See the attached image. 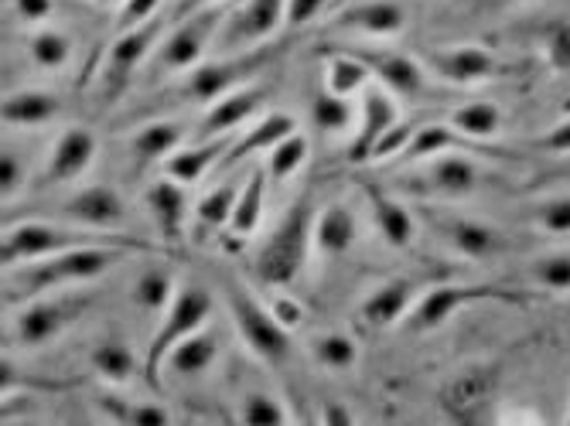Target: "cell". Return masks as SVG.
<instances>
[{
    "instance_id": "34",
    "label": "cell",
    "mask_w": 570,
    "mask_h": 426,
    "mask_svg": "<svg viewBox=\"0 0 570 426\" xmlns=\"http://www.w3.org/2000/svg\"><path fill=\"white\" fill-rule=\"evenodd\" d=\"M89 365L92 371L102 379V383H110V386H124L134 379V371H137V358L130 351L127 341L120 338H102L92 345L89 351Z\"/></svg>"
},
{
    "instance_id": "35",
    "label": "cell",
    "mask_w": 570,
    "mask_h": 426,
    "mask_svg": "<svg viewBox=\"0 0 570 426\" xmlns=\"http://www.w3.org/2000/svg\"><path fill=\"white\" fill-rule=\"evenodd\" d=\"M322 56H325V89L328 92H335V96H355V92H362V89L373 82L370 69L362 66L358 59H352L348 51L328 44V48H322Z\"/></svg>"
},
{
    "instance_id": "29",
    "label": "cell",
    "mask_w": 570,
    "mask_h": 426,
    "mask_svg": "<svg viewBox=\"0 0 570 426\" xmlns=\"http://www.w3.org/2000/svg\"><path fill=\"white\" fill-rule=\"evenodd\" d=\"M454 147H464V150H479V153H492L495 157V150H489L485 143H479V140H469V137H461L451 123L444 127V123H424V127H417V133H413V140L406 143V150L396 157V161H403V165H413V161H428V157H438V153H444V150H454Z\"/></svg>"
},
{
    "instance_id": "8",
    "label": "cell",
    "mask_w": 570,
    "mask_h": 426,
    "mask_svg": "<svg viewBox=\"0 0 570 426\" xmlns=\"http://www.w3.org/2000/svg\"><path fill=\"white\" fill-rule=\"evenodd\" d=\"M226 14H229V8H202V11L175 18V24L165 31L161 44L154 48V56H150L154 76L195 69L216 44V34H219Z\"/></svg>"
},
{
    "instance_id": "46",
    "label": "cell",
    "mask_w": 570,
    "mask_h": 426,
    "mask_svg": "<svg viewBox=\"0 0 570 426\" xmlns=\"http://www.w3.org/2000/svg\"><path fill=\"white\" fill-rule=\"evenodd\" d=\"M24 178H28L24 161L18 157L14 147L4 143V153H0V198H4V201H14L18 191L24 188Z\"/></svg>"
},
{
    "instance_id": "53",
    "label": "cell",
    "mask_w": 570,
    "mask_h": 426,
    "mask_svg": "<svg viewBox=\"0 0 570 426\" xmlns=\"http://www.w3.org/2000/svg\"><path fill=\"white\" fill-rule=\"evenodd\" d=\"M322 416H325V423H338V426H348L352 423V413L345 409V406H338V403H328L325 409H322Z\"/></svg>"
},
{
    "instance_id": "13",
    "label": "cell",
    "mask_w": 570,
    "mask_h": 426,
    "mask_svg": "<svg viewBox=\"0 0 570 426\" xmlns=\"http://www.w3.org/2000/svg\"><path fill=\"white\" fill-rule=\"evenodd\" d=\"M287 18V0H243L239 8H229L213 51L216 56H239V51L267 44Z\"/></svg>"
},
{
    "instance_id": "51",
    "label": "cell",
    "mask_w": 570,
    "mask_h": 426,
    "mask_svg": "<svg viewBox=\"0 0 570 426\" xmlns=\"http://www.w3.org/2000/svg\"><path fill=\"white\" fill-rule=\"evenodd\" d=\"M233 0H178L175 4V18L181 14H191V11H202V8H229Z\"/></svg>"
},
{
    "instance_id": "27",
    "label": "cell",
    "mask_w": 570,
    "mask_h": 426,
    "mask_svg": "<svg viewBox=\"0 0 570 426\" xmlns=\"http://www.w3.org/2000/svg\"><path fill=\"white\" fill-rule=\"evenodd\" d=\"M62 113H66V102L56 92H45V89L11 92L4 99V110H0L8 127H45L51 120H59Z\"/></svg>"
},
{
    "instance_id": "15",
    "label": "cell",
    "mask_w": 570,
    "mask_h": 426,
    "mask_svg": "<svg viewBox=\"0 0 570 426\" xmlns=\"http://www.w3.org/2000/svg\"><path fill=\"white\" fill-rule=\"evenodd\" d=\"M38 216H62V222H79V226H92V229H127V201L117 188L110 185H92L76 191L69 201L56 205V208H41Z\"/></svg>"
},
{
    "instance_id": "36",
    "label": "cell",
    "mask_w": 570,
    "mask_h": 426,
    "mask_svg": "<svg viewBox=\"0 0 570 426\" xmlns=\"http://www.w3.org/2000/svg\"><path fill=\"white\" fill-rule=\"evenodd\" d=\"M355 120H358V106L352 102V96H335L322 89L315 102H311V123L322 133H345L355 127Z\"/></svg>"
},
{
    "instance_id": "47",
    "label": "cell",
    "mask_w": 570,
    "mask_h": 426,
    "mask_svg": "<svg viewBox=\"0 0 570 426\" xmlns=\"http://www.w3.org/2000/svg\"><path fill=\"white\" fill-rule=\"evenodd\" d=\"M168 8V0H124L120 14H117V34L147 24L150 18H158Z\"/></svg>"
},
{
    "instance_id": "37",
    "label": "cell",
    "mask_w": 570,
    "mask_h": 426,
    "mask_svg": "<svg viewBox=\"0 0 570 426\" xmlns=\"http://www.w3.org/2000/svg\"><path fill=\"white\" fill-rule=\"evenodd\" d=\"M175 294V270H168V266H147L134 280V304L144 310H168Z\"/></svg>"
},
{
    "instance_id": "4",
    "label": "cell",
    "mask_w": 570,
    "mask_h": 426,
    "mask_svg": "<svg viewBox=\"0 0 570 426\" xmlns=\"http://www.w3.org/2000/svg\"><path fill=\"white\" fill-rule=\"evenodd\" d=\"M315 198L301 195L277 222V229L264 239L253 259V274L264 287H287L304 270L307 252L315 249Z\"/></svg>"
},
{
    "instance_id": "39",
    "label": "cell",
    "mask_w": 570,
    "mask_h": 426,
    "mask_svg": "<svg viewBox=\"0 0 570 426\" xmlns=\"http://www.w3.org/2000/svg\"><path fill=\"white\" fill-rule=\"evenodd\" d=\"M28 51H31V62L38 69L56 72V69H66L72 59V38L66 31H56V28H41L31 34Z\"/></svg>"
},
{
    "instance_id": "32",
    "label": "cell",
    "mask_w": 570,
    "mask_h": 426,
    "mask_svg": "<svg viewBox=\"0 0 570 426\" xmlns=\"http://www.w3.org/2000/svg\"><path fill=\"white\" fill-rule=\"evenodd\" d=\"M448 123L469 140H492L502 130V106L492 99H464L448 110Z\"/></svg>"
},
{
    "instance_id": "25",
    "label": "cell",
    "mask_w": 570,
    "mask_h": 426,
    "mask_svg": "<svg viewBox=\"0 0 570 426\" xmlns=\"http://www.w3.org/2000/svg\"><path fill=\"white\" fill-rule=\"evenodd\" d=\"M188 137V123L185 120H168V117H158V120H147L134 137H130V157L134 165L144 168V165H165L168 157L185 143Z\"/></svg>"
},
{
    "instance_id": "50",
    "label": "cell",
    "mask_w": 570,
    "mask_h": 426,
    "mask_svg": "<svg viewBox=\"0 0 570 426\" xmlns=\"http://www.w3.org/2000/svg\"><path fill=\"white\" fill-rule=\"evenodd\" d=\"M14 14L28 24H41L56 14V0H14Z\"/></svg>"
},
{
    "instance_id": "1",
    "label": "cell",
    "mask_w": 570,
    "mask_h": 426,
    "mask_svg": "<svg viewBox=\"0 0 570 426\" xmlns=\"http://www.w3.org/2000/svg\"><path fill=\"white\" fill-rule=\"evenodd\" d=\"M287 41H267L261 48H249V51H239V56H216L213 62H202L195 69L185 72L181 82L168 86L165 92H158L150 102L137 106L130 113L127 123L120 127H130V123H147V120H158V117H168V110H178V106H205L209 110L213 102H219L223 96H229L233 89L253 82L261 76L271 62H277L284 56Z\"/></svg>"
},
{
    "instance_id": "5",
    "label": "cell",
    "mask_w": 570,
    "mask_h": 426,
    "mask_svg": "<svg viewBox=\"0 0 570 426\" xmlns=\"http://www.w3.org/2000/svg\"><path fill=\"white\" fill-rule=\"evenodd\" d=\"M213 294L205 290L202 284H185L175 300L168 304L165 317H161V325L158 331H154L150 345H147V355H144V383L150 389H161V368L171 355V348L195 335L198 328L209 325V317H213Z\"/></svg>"
},
{
    "instance_id": "6",
    "label": "cell",
    "mask_w": 570,
    "mask_h": 426,
    "mask_svg": "<svg viewBox=\"0 0 570 426\" xmlns=\"http://www.w3.org/2000/svg\"><path fill=\"white\" fill-rule=\"evenodd\" d=\"M92 304H96V297L82 294V290L79 294L76 290H69V294L51 290V294L31 297L21 304L18 317H14L8 345L11 348H45L59 335H66Z\"/></svg>"
},
{
    "instance_id": "17",
    "label": "cell",
    "mask_w": 570,
    "mask_h": 426,
    "mask_svg": "<svg viewBox=\"0 0 570 426\" xmlns=\"http://www.w3.org/2000/svg\"><path fill=\"white\" fill-rule=\"evenodd\" d=\"M400 123V110L390 89H383L380 82H370L362 89V102H358V133L348 143V161L352 165H370L373 153L380 147V140Z\"/></svg>"
},
{
    "instance_id": "42",
    "label": "cell",
    "mask_w": 570,
    "mask_h": 426,
    "mask_svg": "<svg viewBox=\"0 0 570 426\" xmlns=\"http://www.w3.org/2000/svg\"><path fill=\"white\" fill-rule=\"evenodd\" d=\"M239 419L246 426H284L287 423V406L277 396L264 393V389H253L239 403Z\"/></svg>"
},
{
    "instance_id": "3",
    "label": "cell",
    "mask_w": 570,
    "mask_h": 426,
    "mask_svg": "<svg viewBox=\"0 0 570 426\" xmlns=\"http://www.w3.org/2000/svg\"><path fill=\"white\" fill-rule=\"evenodd\" d=\"M89 246H120V249H134V252H161L158 242H150L144 236H134L127 229H92V226H59L48 219H28V222H14L11 232H4V266H18V262H31L41 256H56V252H72V249H89Z\"/></svg>"
},
{
    "instance_id": "38",
    "label": "cell",
    "mask_w": 570,
    "mask_h": 426,
    "mask_svg": "<svg viewBox=\"0 0 570 426\" xmlns=\"http://www.w3.org/2000/svg\"><path fill=\"white\" fill-rule=\"evenodd\" d=\"M527 277L533 287H540L547 294H570V249L540 252L527 266Z\"/></svg>"
},
{
    "instance_id": "16",
    "label": "cell",
    "mask_w": 570,
    "mask_h": 426,
    "mask_svg": "<svg viewBox=\"0 0 570 426\" xmlns=\"http://www.w3.org/2000/svg\"><path fill=\"white\" fill-rule=\"evenodd\" d=\"M479 185H482V168L464 153V147H454L438 157H428V171L413 185V191L441 198V201H461L475 195Z\"/></svg>"
},
{
    "instance_id": "45",
    "label": "cell",
    "mask_w": 570,
    "mask_h": 426,
    "mask_svg": "<svg viewBox=\"0 0 570 426\" xmlns=\"http://www.w3.org/2000/svg\"><path fill=\"white\" fill-rule=\"evenodd\" d=\"M547 66L560 76H570V21H557L543 31Z\"/></svg>"
},
{
    "instance_id": "28",
    "label": "cell",
    "mask_w": 570,
    "mask_h": 426,
    "mask_svg": "<svg viewBox=\"0 0 570 426\" xmlns=\"http://www.w3.org/2000/svg\"><path fill=\"white\" fill-rule=\"evenodd\" d=\"M358 239V219L355 211L342 201H332L318 208L315 216V249L325 256H342L355 246Z\"/></svg>"
},
{
    "instance_id": "12",
    "label": "cell",
    "mask_w": 570,
    "mask_h": 426,
    "mask_svg": "<svg viewBox=\"0 0 570 426\" xmlns=\"http://www.w3.org/2000/svg\"><path fill=\"white\" fill-rule=\"evenodd\" d=\"M417 219L458 256L475 259V262H489L499 259L512 249V242L505 239L502 229H495L485 219L475 216H458V211H441V208H417Z\"/></svg>"
},
{
    "instance_id": "2",
    "label": "cell",
    "mask_w": 570,
    "mask_h": 426,
    "mask_svg": "<svg viewBox=\"0 0 570 426\" xmlns=\"http://www.w3.org/2000/svg\"><path fill=\"white\" fill-rule=\"evenodd\" d=\"M134 256V249L120 246H89V249H72V252H56V256H41L31 262L8 266V284H4V304L21 307L31 297L62 290L72 284H92L99 277H107L117 262Z\"/></svg>"
},
{
    "instance_id": "41",
    "label": "cell",
    "mask_w": 570,
    "mask_h": 426,
    "mask_svg": "<svg viewBox=\"0 0 570 426\" xmlns=\"http://www.w3.org/2000/svg\"><path fill=\"white\" fill-rule=\"evenodd\" d=\"M304 161H307V137L301 130H294L291 137H284L281 143H274L267 150V175L274 181H287L301 171Z\"/></svg>"
},
{
    "instance_id": "20",
    "label": "cell",
    "mask_w": 570,
    "mask_h": 426,
    "mask_svg": "<svg viewBox=\"0 0 570 426\" xmlns=\"http://www.w3.org/2000/svg\"><path fill=\"white\" fill-rule=\"evenodd\" d=\"M96 150H99V143H96L92 130H86V127L62 130V137L56 140V147H51V153H48L38 185L48 188V185H69V181L82 178L96 161Z\"/></svg>"
},
{
    "instance_id": "49",
    "label": "cell",
    "mask_w": 570,
    "mask_h": 426,
    "mask_svg": "<svg viewBox=\"0 0 570 426\" xmlns=\"http://www.w3.org/2000/svg\"><path fill=\"white\" fill-rule=\"evenodd\" d=\"M533 147L547 150V153H570V117L563 123H557L553 130H547L543 137H537Z\"/></svg>"
},
{
    "instance_id": "19",
    "label": "cell",
    "mask_w": 570,
    "mask_h": 426,
    "mask_svg": "<svg viewBox=\"0 0 570 426\" xmlns=\"http://www.w3.org/2000/svg\"><path fill=\"white\" fill-rule=\"evenodd\" d=\"M271 96H274V89L267 82H249V86L233 89L229 96H223L219 102H213L209 110H205L202 123L195 127L198 140L202 137H219V133L246 130V123L264 110Z\"/></svg>"
},
{
    "instance_id": "14",
    "label": "cell",
    "mask_w": 570,
    "mask_h": 426,
    "mask_svg": "<svg viewBox=\"0 0 570 426\" xmlns=\"http://www.w3.org/2000/svg\"><path fill=\"white\" fill-rule=\"evenodd\" d=\"M424 69L448 86H479L505 72V66L492 51L479 44H448V48H424L421 51Z\"/></svg>"
},
{
    "instance_id": "43",
    "label": "cell",
    "mask_w": 570,
    "mask_h": 426,
    "mask_svg": "<svg viewBox=\"0 0 570 426\" xmlns=\"http://www.w3.org/2000/svg\"><path fill=\"white\" fill-rule=\"evenodd\" d=\"M530 222L553 236V239H567L570 236V195H557V198H543L533 211H530Z\"/></svg>"
},
{
    "instance_id": "23",
    "label": "cell",
    "mask_w": 570,
    "mask_h": 426,
    "mask_svg": "<svg viewBox=\"0 0 570 426\" xmlns=\"http://www.w3.org/2000/svg\"><path fill=\"white\" fill-rule=\"evenodd\" d=\"M239 133H219V137H202L191 147H178L168 161H165V175L181 181V185H198L209 171L223 168L226 153L233 150Z\"/></svg>"
},
{
    "instance_id": "52",
    "label": "cell",
    "mask_w": 570,
    "mask_h": 426,
    "mask_svg": "<svg viewBox=\"0 0 570 426\" xmlns=\"http://www.w3.org/2000/svg\"><path fill=\"white\" fill-rule=\"evenodd\" d=\"M294 307H297V304H294V300H287V297H281V300L274 304V314L281 317V321H284L287 328H294V325L301 321V310H294Z\"/></svg>"
},
{
    "instance_id": "11",
    "label": "cell",
    "mask_w": 570,
    "mask_h": 426,
    "mask_svg": "<svg viewBox=\"0 0 570 426\" xmlns=\"http://www.w3.org/2000/svg\"><path fill=\"white\" fill-rule=\"evenodd\" d=\"M342 51H348L352 59H358L370 69L373 82H380L383 89H390L393 96L406 99V102H441L444 89H438L441 82L424 69L421 59H410L403 51L393 48H373V44H335Z\"/></svg>"
},
{
    "instance_id": "24",
    "label": "cell",
    "mask_w": 570,
    "mask_h": 426,
    "mask_svg": "<svg viewBox=\"0 0 570 426\" xmlns=\"http://www.w3.org/2000/svg\"><path fill=\"white\" fill-rule=\"evenodd\" d=\"M144 205H147V211H150L154 226L161 229V236H165L168 242H178L181 232H185V219H188V195H185V185L165 175L161 181L147 185Z\"/></svg>"
},
{
    "instance_id": "30",
    "label": "cell",
    "mask_w": 570,
    "mask_h": 426,
    "mask_svg": "<svg viewBox=\"0 0 570 426\" xmlns=\"http://www.w3.org/2000/svg\"><path fill=\"white\" fill-rule=\"evenodd\" d=\"M267 181H271L267 168H256L253 165V171L239 185V198L233 205L229 229H226L236 239H249L256 232V226H261V219H264V201H267Z\"/></svg>"
},
{
    "instance_id": "44",
    "label": "cell",
    "mask_w": 570,
    "mask_h": 426,
    "mask_svg": "<svg viewBox=\"0 0 570 426\" xmlns=\"http://www.w3.org/2000/svg\"><path fill=\"white\" fill-rule=\"evenodd\" d=\"M107 413L117 419V423H130V426H168L171 423V413L165 406H147V403H127V399H114L107 396L102 399Z\"/></svg>"
},
{
    "instance_id": "31",
    "label": "cell",
    "mask_w": 570,
    "mask_h": 426,
    "mask_svg": "<svg viewBox=\"0 0 570 426\" xmlns=\"http://www.w3.org/2000/svg\"><path fill=\"white\" fill-rule=\"evenodd\" d=\"M216 355H219V335L205 325V328H198L195 335H188V338H181L175 348H171V355H168V371L171 376H178V379H191V376H202V371H209V365L216 361Z\"/></svg>"
},
{
    "instance_id": "26",
    "label": "cell",
    "mask_w": 570,
    "mask_h": 426,
    "mask_svg": "<svg viewBox=\"0 0 570 426\" xmlns=\"http://www.w3.org/2000/svg\"><path fill=\"white\" fill-rule=\"evenodd\" d=\"M294 130H297V120L291 113H264V120H256L253 127L239 130L233 150L226 153V161H223V171L236 168L239 161H246V157H253V153H267L274 143L291 137Z\"/></svg>"
},
{
    "instance_id": "40",
    "label": "cell",
    "mask_w": 570,
    "mask_h": 426,
    "mask_svg": "<svg viewBox=\"0 0 570 426\" xmlns=\"http://www.w3.org/2000/svg\"><path fill=\"white\" fill-rule=\"evenodd\" d=\"M311 355L322 368H332V371H348L355 361H358V341L345 331H325L311 341Z\"/></svg>"
},
{
    "instance_id": "33",
    "label": "cell",
    "mask_w": 570,
    "mask_h": 426,
    "mask_svg": "<svg viewBox=\"0 0 570 426\" xmlns=\"http://www.w3.org/2000/svg\"><path fill=\"white\" fill-rule=\"evenodd\" d=\"M236 198H239V185L236 181H223V185L205 191L198 198V205H195V236L205 239V236H213V232H226Z\"/></svg>"
},
{
    "instance_id": "22",
    "label": "cell",
    "mask_w": 570,
    "mask_h": 426,
    "mask_svg": "<svg viewBox=\"0 0 570 426\" xmlns=\"http://www.w3.org/2000/svg\"><path fill=\"white\" fill-rule=\"evenodd\" d=\"M406 28V11L396 0H355V4L332 14L328 31H352V34H373L393 38Z\"/></svg>"
},
{
    "instance_id": "55",
    "label": "cell",
    "mask_w": 570,
    "mask_h": 426,
    "mask_svg": "<svg viewBox=\"0 0 570 426\" xmlns=\"http://www.w3.org/2000/svg\"><path fill=\"white\" fill-rule=\"evenodd\" d=\"M110 4H124V0H110Z\"/></svg>"
},
{
    "instance_id": "21",
    "label": "cell",
    "mask_w": 570,
    "mask_h": 426,
    "mask_svg": "<svg viewBox=\"0 0 570 426\" xmlns=\"http://www.w3.org/2000/svg\"><path fill=\"white\" fill-rule=\"evenodd\" d=\"M358 188L370 201V216H373V226L380 229V236L393 246V249H406L417 236V216L396 201V195L390 188H383L380 181H370V178H358Z\"/></svg>"
},
{
    "instance_id": "7",
    "label": "cell",
    "mask_w": 570,
    "mask_h": 426,
    "mask_svg": "<svg viewBox=\"0 0 570 426\" xmlns=\"http://www.w3.org/2000/svg\"><path fill=\"white\" fill-rule=\"evenodd\" d=\"M527 304L533 300L530 290H509V287H492V284H441L431 287L417 297V304L406 314V331L413 335H428L448 325L454 314H461L472 304Z\"/></svg>"
},
{
    "instance_id": "10",
    "label": "cell",
    "mask_w": 570,
    "mask_h": 426,
    "mask_svg": "<svg viewBox=\"0 0 570 426\" xmlns=\"http://www.w3.org/2000/svg\"><path fill=\"white\" fill-rule=\"evenodd\" d=\"M171 24H175V8H165L147 24L120 31V38L107 51V59H102V72H99V99L102 102H114L124 96V89L134 82L140 66L154 56V48L161 44V38Z\"/></svg>"
},
{
    "instance_id": "54",
    "label": "cell",
    "mask_w": 570,
    "mask_h": 426,
    "mask_svg": "<svg viewBox=\"0 0 570 426\" xmlns=\"http://www.w3.org/2000/svg\"><path fill=\"white\" fill-rule=\"evenodd\" d=\"M495 4H520V0H495Z\"/></svg>"
},
{
    "instance_id": "48",
    "label": "cell",
    "mask_w": 570,
    "mask_h": 426,
    "mask_svg": "<svg viewBox=\"0 0 570 426\" xmlns=\"http://www.w3.org/2000/svg\"><path fill=\"white\" fill-rule=\"evenodd\" d=\"M332 0H287V18L284 28L287 31H301L307 24H315L325 11H328Z\"/></svg>"
},
{
    "instance_id": "18",
    "label": "cell",
    "mask_w": 570,
    "mask_h": 426,
    "mask_svg": "<svg viewBox=\"0 0 570 426\" xmlns=\"http://www.w3.org/2000/svg\"><path fill=\"white\" fill-rule=\"evenodd\" d=\"M421 297V280L417 277H393L386 284H380L366 300L358 304L355 321L362 331L380 335L393 325H400L403 317L410 314V307L417 304Z\"/></svg>"
},
{
    "instance_id": "9",
    "label": "cell",
    "mask_w": 570,
    "mask_h": 426,
    "mask_svg": "<svg viewBox=\"0 0 570 426\" xmlns=\"http://www.w3.org/2000/svg\"><path fill=\"white\" fill-rule=\"evenodd\" d=\"M226 300H229L233 325H236L239 338L246 341V348L261 361H267L271 368L287 365L291 361V328L281 321V317L236 280H229Z\"/></svg>"
}]
</instances>
